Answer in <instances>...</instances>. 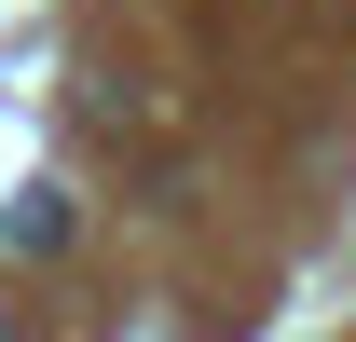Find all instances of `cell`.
Wrapping results in <instances>:
<instances>
[{"instance_id": "cell-1", "label": "cell", "mask_w": 356, "mask_h": 342, "mask_svg": "<svg viewBox=\"0 0 356 342\" xmlns=\"http://www.w3.org/2000/svg\"><path fill=\"white\" fill-rule=\"evenodd\" d=\"M0 342H14V315H0Z\"/></svg>"}]
</instances>
